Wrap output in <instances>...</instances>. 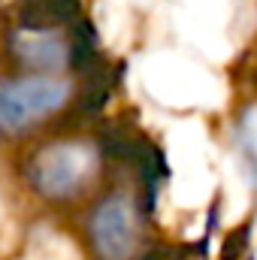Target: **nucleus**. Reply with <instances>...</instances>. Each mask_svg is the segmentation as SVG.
Masks as SVG:
<instances>
[{
	"label": "nucleus",
	"instance_id": "nucleus-2",
	"mask_svg": "<svg viewBox=\"0 0 257 260\" xmlns=\"http://www.w3.org/2000/svg\"><path fill=\"white\" fill-rule=\"evenodd\" d=\"M9 58L24 73H64L82 67L94 55V37L82 21L76 24H46L18 21L6 37Z\"/></svg>",
	"mask_w": 257,
	"mask_h": 260
},
{
	"label": "nucleus",
	"instance_id": "nucleus-1",
	"mask_svg": "<svg viewBox=\"0 0 257 260\" xmlns=\"http://www.w3.org/2000/svg\"><path fill=\"white\" fill-rule=\"evenodd\" d=\"M103 167V145L94 139H58L40 145L27 160V182L43 200L70 203L82 197Z\"/></svg>",
	"mask_w": 257,
	"mask_h": 260
},
{
	"label": "nucleus",
	"instance_id": "nucleus-5",
	"mask_svg": "<svg viewBox=\"0 0 257 260\" xmlns=\"http://www.w3.org/2000/svg\"><path fill=\"white\" fill-rule=\"evenodd\" d=\"M239 154L251 185L257 188V106L245 109V115L239 118Z\"/></svg>",
	"mask_w": 257,
	"mask_h": 260
},
{
	"label": "nucleus",
	"instance_id": "nucleus-4",
	"mask_svg": "<svg viewBox=\"0 0 257 260\" xmlns=\"http://www.w3.org/2000/svg\"><path fill=\"white\" fill-rule=\"evenodd\" d=\"M88 236L100 260H133L139 251V209L124 191L106 194L88 218Z\"/></svg>",
	"mask_w": 257,
	"mask_h": 260
},
{
	"label": "nucleus",
	"instance_id": "nucleus-3",
	"mask_svg": "<svg viewBox=\"0 0 257 260\" xmlns=\"http://www.w3.org/2000/svg\"><path fill=\"white\" fill-rule=\"evenodd\" d=\"M76 88L61 73H18L0 79V136H18L73 103Z\"/></svg>",
	"mask_w": 257,
	"mask_h": 260
}]
</instances>
